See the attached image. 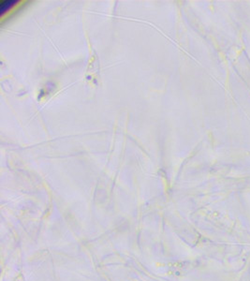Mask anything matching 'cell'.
<instances>
[{
  "label": "cell",
  "mask_w": 250,
  "mask_h": 281,
  "mask_svg": "<svg viewBox=\"0 0 250 281\" xmlns=\"http://www.w3.org/2000/svg\"><path fill=\"white\" fill-rule=\"evenodd\" d=\"M16 3H18V1H1L0 2V13L1 15H3L5 12H7L10 8H12Z\"/></svg>",
  "instance_id": "cell-1"
}]
</instances>
